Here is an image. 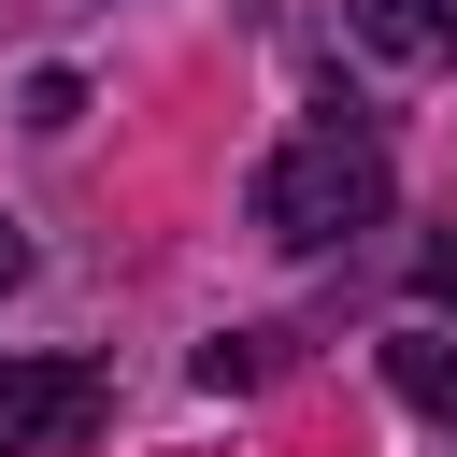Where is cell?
<instances>
[{"instance_id": "obj_4", "label": "cell", "mask_w": 457, "mask_h": 457, "mask_svg": "<svg viewBox=\"0 0 457 457\" xmlns=\"http://www.w3.org/2000/svg\"><path fill=\"white\" fill-rule=\"evenodd\" d=\"M386 386H400L414 414H443V428H457V343H386Z\"/></svg>"}, {"instance_id": "obj_6", "label": "cell", "mask_w": 457, "mask_h": 457, "mask_svg": "<svg viewBox=\"0 0 457 457\" xmlns=\"http://www.w3.org/2000/svg\"><path fill=\"white\" fill-rule=\"evenodd\" d=\"M414 286H428V300H443V314H457V228H443V243H428V257H414Z\"/></svg>"}, {"instance_id": "obj_1", "label": "cell", "mask_w": 457, "mask_h": 457, "mask_svg": "<svg viewBox=\"0 0 457 457\" xmlns=\"http://www.w3.org/2000/svg\"><path fill=\"white\" fill-rule=\"evenodd\" d=\"M371 214H386V143H371L357 114H314V129L271 143V171H257V228H271L286 257H328V243H357Z\"/></svg>"}, {"instance_id": "obj_2", "label": "cell", "mask_w": 457, "mask_h": 457, "mask_svg": "<svg viewBox=\"0 0 457 457\" xmlns=\"http://www.w3.org/2000/svg\"><path fill=\"white\" fill-rule=\"evenodd\" d=\"M100 357H0V457H57L100 428Z\"/></svg>"}, {"instance_id": "obj_5", "label": "cell", "mask_w": 457, "mask_h": 457, "mask_svg": "<svg viewBox=\"0 0 457 457\" xmlns=\"http://www.w3.org/2000/svg\"><path fill=\"white\" fill-rule=\"evenodd\" d=\"M271 357H286V343H271V328H228V343H200V386H257V371H271Z\"/></svg>"}, {"instance_id": "obj_7", "label": "cell", "mask_w": 457, "mask_h": 457, "mask_svg": "<svg viewBox=\"0 0 457 457\" xmlns=\"http://www.w3.org/2000/svg\"><path fill=\"white\" fill-rule=\"evenodd\" d=\"M14 286H29V243H14V214H0V300H14Z\"/></svg>"}, {"instance_id": "obj_3", "label": "cell", "mask_w": 457, "mask_h": 457, "mask_svg": "<svg viewBox=\"0 0 457 457\" xmlns=\"http://www.w3.org/2000/svg\"><path fill=\"white\" fill-rule=\"evenodd\" d=\"M343 29H357V57H386V71H443V57H457V0H343Z\"/></svg>"}]
</instances>
